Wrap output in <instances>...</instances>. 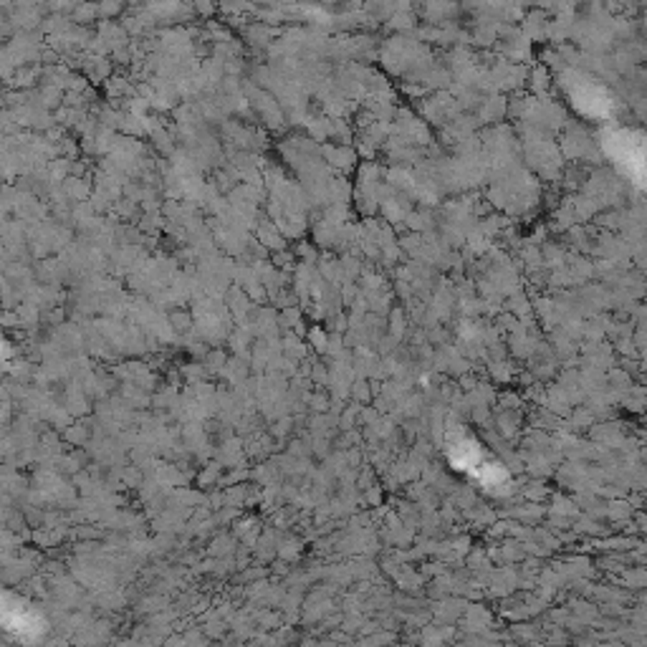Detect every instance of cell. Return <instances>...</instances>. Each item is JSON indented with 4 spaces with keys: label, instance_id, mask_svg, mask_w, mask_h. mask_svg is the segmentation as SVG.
<instances>
[{
    "label": "cell",
    "instance_id": "2",
    "mask_svg": "<svg viewBox=\"0 0 647 647\" xmlns=\"http://www.w3.org/2000/svg\"><path fill=\"white\" fill-rule=\"evenodd\" d=\"M39 101L46 111L51 109H61L63 106V91L56 89V86H41L39 89Z\"/></svg>",
    "mask_w": 647,
    "mask_h": 647
},
{
    "label": "cell",
    "instance_id": "6",
    "mask_svg": "<svg viewBox=\"0 0 647 647\" xmlns=\"http://www.w3.org/2000/svg\"><path fill=\"white\" fill-rule=\"evenodd\" d=\"M11 263H13L11 253H8V250H6V248H3V245H0V273L6 271V268H8V266H11Z\"/></svg>",
    "mask_w": 647,
    "mask_h": 647
},
{
    "label": "cell",
    "instance_id": "5",
    "mask_svg": "<svg viewBox=\"0 0 647 647\" xmlns=\"http://www.w3.org/2000/svg\"><path fill=\"white\" fill-rule=\"evenodd\" d=\"M119 11H122V6H116V3H101V6H96V13H99L101 18H109Z\"/></svg>",
    "mask_w": 647,
    "mask_h": 647
},
{
    "label": "cell",
    "instance_id": "1",
    "mask_svg": "<svg viewBox=\"0 0 647 647\" xmlns=\"http://www.w3.org/2000/svg\"><path fill=\"white\" fill-rule=\"evenodd\" d=\"M39 78H41V66H39V63H36V66H23V68H18V71L13 73L11 83H8V89L31 91V89H36Z\"/></svg>",
    "mask_w": 647,
    "mask_h": 647
},
{
    "label": "cell",
    "instance_id": "4",
    "mask_svg": "<svg viewBox=\"0 0 647 647\" xmlns=\"http://www.w3.org/2000/svg\"><path fill=\"white\" fill-rule=\"evenodd\" d=\"M167 321H170L172 329H190V324H193L190 314H185V311H175V314L167 316Z\"/></svg>",
    "mask_w": 647,
    "mask_h": 647
},
{
    "label": "cell",
    "instance_id": "3",
    "mask_svg": "<svg viewBox=\"0 0 647 647\" xmlns=\"http://www.w3.org/2000/svg\"><path fill=\"white\" fill-rule=\"evenodd\" d=\"M96 16H99V13H96V6H78V8H73V21H78V23H89V21H94Z\"/></svg>",
    "mask_w": 647,
    "mask_h": 647
}]
</instances>
